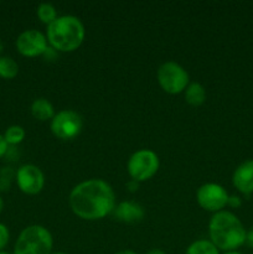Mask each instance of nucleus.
I'll return each mask as SVG.
<instances>
[{
	"label": "nucleus",
	"instance_id": "obj_22",
	"mask_svg": "<svg viewBox=\"0 0 253 254\" xmlns=\"http://www.w3.org/2000/svg\"><path fill=\"white\" fill-rule=\"evenodd\" d=\"M7 146H9V144H7L6 140L4 139V135H0V158L7 153V150H9Z\"/></svg>",
	"mask_w": 253,
	"mask_h": 254
},
{
	"label": "nucleus",
	"instance_id": "obj_20",
	"mask_svg": "<svg viewBox=\"0 0 253 254\" xmlns=\"http://www.w3.org/2000/svg\"><path fill=\"white\" fill-rule=\"evenodd\" d=\"M10 233L9 230H7L6 226L4 223H0V252L6 247L7 242H9Z\"/></svg>",
	"mask_w": 253,
	"mask_h": 254
},
{
	"label": "nucleus",
	"instance_id": "obj_13",
	"mask_svg": "<svg viewBox=\"0 0 253 254\" xmlns=\"http://www.w3.org/2000/svg\"><path fill=\"white\" fill-rule=\"evenodd\" d=\"M31 114L35 119L41 122L51 121L55 117V108L46 98H37L31 104Z\"/></svg>",
	"mask_w": 253,
	"mask_h": 254
},
{
	"label": "nucleus",
	"instance_id": "obj_23",
	"mask_svg": "<svg viewBox=\"0 0 253 254\" xmlns=\"http://www.w3.org/2000/svg\"><path fill=\"white\" fill-rule=\"evenodd\" d=\"M44 56L46 60H55L57 56V51L55 49H52V47H47L46 51L44 52Z\"/></svg>",
	"mask_w": 253,
	"mask_h": 254
},
{
	"label": "nucleus",
	"instance_id": "obj_25",
	"mask_svg": "<svg viewBox=\"0 0 253 254\" xmlns=\"http://www.w3.org/2000/svg\"><path fill=\"white\" fill-rule=\"evenodd\" d=\"M126 188L129 189V191L134 192V191L138 190L139 183H138V181H135V180H130V181H128V183H126Z\"/></svg>",
	"mask_w": 253,
	"mask_h": 254
},
{
	"label": "nucleus",
	"instance_id": "obj_3",
	"mask_svg": "<svg viewBox=\"0 0 253 254\" xmlns=\"http://www.w3.org/2000/svg\"><path fill=\"white\" fill-rule=\"evenodd\" d=\"M86 35L83 22L73 15H62L47 26V41L60 52H72L82 45Z\"/></svg>",
	"mask_w": 253,
	"mask_h": 254
},
{
	"label": "nucleus",
	"instance_id": "obj_24",
	"mask_svg": "<svg viewBox=\"0 0 253 254\" xmlns=\"http://www.w3.org/2000/svg\"><path fill=\"white\" fill-rule=\"evenodd\" d=\"M246 245H247L248 247L253 248V227L246 233Z\"/></svg>",
	"mask_w": 253,
	"mask_h": 254
},
{
	"label": "nucleus",
	"instance_id": "obj_21",
	"mask_svg": "<svg viewBox=\"0 0 253 254\" xmlns=\"http://www.w3.org/2000/svg\"><path fill=\"white\" fill-rule=\"evenodd\" d=\"M241 203H242V201H241V198L238 197V196L233 195V196H230V197H228L227 205L231 206V207L237 208V207H240Z\"/></svg>",
	"mask_w": 253,
	"mask_h": 254
},
{
	"label": "nucleus",
	"instance_id": "obj_15",
	"mask_svg": "<svg viewBox=\"0 0 253 254\" xmlns=\"http://www.w3.org/2000/svg\"><path fill=\"white\" fill-rule=\"evenodd\" d=\"M185 254H220V251L210 240H197L186 248Z\"/></svg>",
	"mask_w": 253,
	"mask_h": 254
},
{
	"label": "nucleus",
	"instance_id": "obj_28",
	"mask_svg": "<svg viewBox=\"0 0 253 254\" xmlns=\"http://www.w3.org/2000/svg\"><path fill=\"white\" fill-rule=\"evenodd\" d=\"M2 208H4V201H2V198L0 197V213H1Z\"/></svg>",
	"mask_w": 253,
	"mask_h": 254
},
{
	"label": "nucleus",
	"instance_id": "obj_26",
	"mask_svg": "<svg viewBox=\"0 0 253 254\" xmlns=\"http://www.w3.org/2000/svg\"><path fill=\"white\" fill-rule=\"evenodd\" d=\"M145 254H166V253L164 252L163 250H160V248H153V250L148 251Z\"/></svg>",
	"mask_w": 253,
	"mask_h": 254
},
{
	"label": "nucleus",
	"instance_id": "obj_17",
	"mask_svg": "<svg viewBox=\"0 0 253 254\" xmlns=\"http://www.w3.org/2000/svg\"><path fill=\"white\" fill-rule=\"evenodd\" d=\"M37 16L47 26L59 17L57 16L56 7L52 4H50V2H41L39 5V7H37Z\"/></svg>",
	"mask_w": 253,
	"mask_h": 254
},
{
	"label": "nucleus",
	"instance_id": "obj_30",
	"mask_svg": "<svg viewBox=\"0 0 253 254\" xmlns=\"http://www.w3.org/2000/svg\"><path fill=\"white\" fill-rule=\"evenodd\" d=\"M2 47H4V46H2V42H1V40H0V52L2 51Z\"/></svg>",
	"mask_w": 253,
	"mask_h": 254
},
{
	"label": "nucleus",
	"instance_id": "obj_31",
	"mask_svg": "<svg viewBox=\"0 0 253 254\" xmlns=\"http://www.w3.org/2000/svg\"><path fill=\"white\" fill-rule=\"evenodd\" d=\"M51 254H67V253H64V252H55V253H51Z\"/></svg>",
	"mask_w": 253,
	"mask_h": 254
},
{
	"label": "nucleus",
	"instance_id": "obj_9",
	"mask_svg": "<svg viewBox=\"0 0 253 254\" xmlns=\"http://www.w3.org/2000/svg\"><path fill=\"white\" fill-rule=\"evenodd\" d=\"M16 183L20 190L26 195H37L44 189V173L36 165L26 164L17 169Z\"/></svg>",
	"mask_w": 253,
	"mask_h": 254
},
{
	"label": "nucleus",
	"instance_id": "obj_16",
	"mask_svg": "<svg viewBox=\"0 0 253 254\" xmlns=\"http://www.w3.org/2000/svg\"><path fill=\"white\" fill-rule=\"evenodd\" d=\"M19 72V66L9 56H0V77L5 79L14 78Z\"/></svg>",
	"mask_w": 253,
	"mask_h": 254
},
{
	"label": "nucleus",
	"instance_id": "obj_7",
	"mask_svg": "<svg viewBox=\"0 0 253 254\" xmlns=\"http://www.w3.org/2000/svg\"><path fill=\"white\" fill-rule=\"evenodd\" d=\"M82 127H83L82 117L71 109L60 111L59 113L55 114L50 124L52 134L61 140L74 139L77 135H79Z\"/></svg>",
	"mask_w": 253,
	"mask_h": 254
},
{
	"label": "nucleus",
	"instance_id": "obj_2",
	"mask_svg": "<svg viewBox=\"0 0 253 254\" xmlns=\"http://www.w3.org/2000/svg\"><path fill=\"white\" fill-rule=\"evenodd\" d=\"M245 226L240 218L230 211H220L211 217L208 222L210 241L218 251L232 252L246 243Z\"/></svg>",
	"mask_w": 253,
	"mask_h": 254
},
{
	"label": "nucleus",
	"instance_id": "obj_32",
	"mask_svg": "<svg viewBox=\"0 0 253 254\" xmlns=\"http://www.w3.org/2000/svg\"><path fill=\"white\" fill-rule=\"evenodd\" d=\"M0 254H10V253H7V252H4V251H1V252H0Z\"/></svg>",
	"mask_w": 253,
	"mask_h": 254
},
{
	"label": "nucleus",
	"instance_id": "obj_1",
	"mask_svg": "<svg viewBox=\"0 0 253 254\" xmlns=\"http://www.w3.org/2000/svg\"><path fill=\"white\" fill-rule=\"evenodd\" d=\"M69 207L77 217L86 221L102 220L113 212L116 193L101 179H89L74 186L69 192Z\"/></svg>",
	"mask_w": 253,
	"mask_h": 254
},
{
	"label": "nucleus",
	"instance_id": "obj_4",
	"mask_svg": "<svg viewBox=\"0 0 253 254\" xmlns=\"http://www.w3.org/2000/svg\"><path fill=\"white\" fill-rule=\"evenodd\" d=\"M52 235L46 227L32 225L24 228L15 242L14 254H51Z\"/></svg>",
	"mask_w": 253,
	"mask_h": 254
},
{
	"label": "nucleus",
	"instance_id": "obj_27",
	"mask_svg": "<svg viewBox=\"0 0 253 254\" xmlns=\"http://www.w3.org/2000/svg\"><path fill=\"white\" fill-rule=\"evenodd\" d=\"M114 254H138V253H135L131 250H123V251H118V252Z\"/></svg>",
	"mask_w": 253,
	"mask_h": 254
},
{
	"label": "nucleus",
	"instance_id": "obj_18",
	"mask_svg": "<svg viewBox=\"0 0 253 254\" xmlns=\"http://www.w3.org/2000/svg\"><path fill=\"white\" fill-rule=\"evenodd\" d=\"M25 138V130L20 126H11L5 130L4 139L9 145H17Z\"/></svg>",
	"mask_w": 253,
	"mask_h": 254
},
{
	"label": "nucleus",
	"instance_id": "obj_8",
	"mask_svg": "<svg viewBox=\"0 0 253 254\" xmlns=\"http://www.w3.org/2000/svg\"><path fill=\"white\" fill-rule=\"evenodd\" d=\"M230 195L221 185L215 183L203 184L196 192V200L200 207L211 212H220L227 206Z\"/></svg>",
	"mask_w": 253,
	"mask_h": 254
},
{
	"label": "nucleus",
	"instance_id": "obj_12",
	"mask_svg": "<svg viewBox=\"0 0 253 254\" xmlns=\"http://www.w3.org/2000/svg\"><path fill=\"white\" fill-rule=\"evenodd\" d=\"M113 216L117 221H121L124 223H135L140 222L145 216L143 206L134 201H123L119 202L114 207Z\"/></svg>",
	"mask_w": 253,
	"mask_h": 254
},
{
	"label": "nucleus",
	"instance_id": "obj_5",
	"mask_svg": "<svg viewBox=\"0 0 253 254\" xmlns=\"http://www.w3.org/2000/svg\"><path fill=\"white\" fill-rule=\"evenodd\" d=\"M160 160L155 151L150 149H140L133 153L126 164V170L131 180L138 183L153 178L159 170Z\"/></svg>",
	"mask_w": 253,
	"mask_h": 254
},
{
	"label": "nucleus",
	"instance_id": "obj_6",
	"mask_svg": "<svg viewBox=\"0 0 253 254\" xmlns=\"http://www.w3.org/2000/svg\"><path fill=\"white\" fill-rule=\"evenodd\" d=\"M158 82L163 91L169 94H179L189 86V73L181 64L174 61L164 62L158 69Z\"/></svg>",
	"mask_w": 253,
	"mask_h": 254
},
{
	"label": "nucleus",
	"instance_id": "obj_10",
	"mask_svg": "<svg viewBox=\"0 0 253 254\" xmlns=\"http://www.w3.org/2000/svg\"><path fill=\"white\" fill-rule=\"evenodd\" d=\"M47 37L39 30H26L16 39V49L22 56L36 57L47 50Z\"/></svg>",
	"mask_w": 253,
	"mask_h": 254
},
{
	"label": "nucleus",
	"instance_id": "obj_14",
	"mask_svg": "<svg viewBox=\"0 0 253 254\" xmlns=\"http://www.w3.org/2000/svg\"><path fill=\"white\" fill-rule=\"evenodd\" d=\"M184 92H185V101L188 102L190 106H201L206 99L205 88H203L202 84L198 83V82L189 83V86L186 87V89Z\"/></svg>",
	"mask_w": 253,
	"mask_h": 254
},
{
	"label": "nucleus",
	"instance_id": "obj_19",
	"mask_svg": "<svg viewBox=\"0 0 253 254\" xmlns=\"http://www.w3.org/2000/svg\"><path fill=\"white\" fill-rule=\"evenodd\" d=\"M12 170L10 168H5L0 171V190H6V189L9 188Z\"/></svg>",
	"mask_w": 253,
	"mask_h": 254
},
{
	"label": "nucleus",
	"instance_id": "obj_11",
	"mask_svg": "<svg viewBox=\"0 0 253 254\" xmlns=\"http://www.w3.org/2000/svg\"><path fill=\"white\" fill-rule=\"evenodd\" d=\"M232 183L243 195L253 193V160H246L237 166L233 173Z\"/></svg>",
	"mask_w": 253,
	"mask_h": 254
},
{
	"label": "nucleus",
	"instance_id": "obj_29",
	"mask_svg": "<svg viewBox=\"0 0 253 254\" xmlns=\"http://www.w3.org/2000/svg\"><path fill=\"white\" fill-rule=\"evenodd\" d=\"M223 254H241L240 252H237V251H232V252H226Z\"/></svg>",
	"mask_w": 253,
	"mask_h": 254
}]
</instances>
